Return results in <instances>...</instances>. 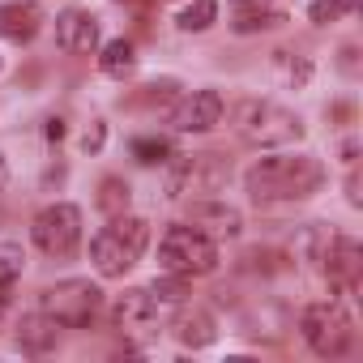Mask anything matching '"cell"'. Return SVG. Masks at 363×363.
Segmentation results:
<instances>
[{
	"instance_id": "14",
	"label": "cell",
	"mask_w": 363,
	"mask_h": 363,
	"mask_svg": "<svg viewBox=\"0 0 363 363\" xmlns=\"http://www.w3.org/2000/svg\"><path fill=\"white\" fill-rule=\"evenodd\" d=\"M184 346H193V350H201V346H210L214 337H218V329H214V316L210 312H201V308H184L175 316V329H171Z\"/></svg>"
},
{
	"instance_id": "18",
	"label": "cell",
	"mask_w": 363,
	"mask_h": 363,
	"mask_svg": "<svg viewBox=\"0 0 363 363\" xmlns=\"http://www.w3.org/2000/svg\"><path fill=\"white\" fill-rule=\"evenodd\" d=\"M133 65H137V52H133L128 39H111V43L103 48V56H99V69H103L107 77H128Z\"/></svg>"
},
{
	"instance_id": "10",
	"label": "cell",
	"mask_w": 363,
	"mask_h": 363,
	"mask_svg": "<svg viewBox=\"0 0 363 363\" xmlns=\"http://www.w3.org/2000/svg\"><path fill=\"white\" fill-rule=\"evenodd\" d=\"M223 120V94L218 90H193L184 103L171 111V124L179 133H206Z\"/></svg>"
},
{
	"instance_id": "7",
	"label": "cell",
	"mask_w": 363,
	"mask_h": 363,
	"mask_svg": "<svg viewBox=\"0 0 363 363\" xmlns=\"http://www.w3.org/2000/svg\"><path fill=\"white\" fill-rule=\"evenodd\" d=\"M99 308H103V291H99L94 282H82V278H73V282H56V286L43 291V312H48L52 320H60L65 329H82V325H90Z\"/></svg>"
},
{
	"instance_id": "6",
	"label": "cell",
	"mask_w": 363,
	"mask_h": 363,
	"mask_svg": "<svg viewBox=\"0 0 363 363\" xmlns=\"http://www.w3.org/2000/svg\"><path fill=\"white\" fill-rule=\"evenodd\" d=\"M167 197L179 201L189 193H218L227 184V167L214 154H175L167 158Z\"/></svg>"
},
{
	"instance_id": "27",
	"label": "cell",
	"mask_w": 363,
	"mask_h": 363,
	"mask_svg": "<svg viewBox=\"0 0 363 363\" xmlns=\"http://www.w3.org/2000/svg\"><path fill=\"white\" fill-rule=\"evenodd\" d=\"M5 308H9V286H0V325H5Z\"/></svg>"
},
{
	"instance_id": "26",
	"label": "cell",
	"mask_w": 363,
	"mask_h": 363,
	"mask_svg": "<svg viewBox=\"0 0 363 363\" xmlns=\"http://www.w3.org/2000/svg\"><path fill=\"white\" fill-rule=\"evenodd\" d=\"M43 133H48V141H65V120H56V116H52Z\"/></svg>"
},
{
	"instance_id": "23",
	"label": "cell",
	"mask_w": 363,
	"mask_h": 363,
	"mask_svg": "<svg viewBox=\"0 0 363 363\" xmlns=\"http://www.w3.org/2000/svg\"><path fill=\"white\" fill-rule=\"evenodd\" d=\"M350 9H354V0H312L308 18H312L316 26H329V22H337L342 13H350Z\"/></svg>"
},
{
	"instance_id": "1",
	"label": "cell",
	"mask_w": 363,
	"mask_h": 363,
	"mask_svg": "<svg viewBox=\"0 0 363 363\" xmlns=\"http://www.w3.org/2000/svg\"><path fill=\"white\" fill-rule=\"evenodd\" d=\"M244 184L252 201H303L325 184V167L312 154H274L248 167Z\"/></svg>"
},
{
	"instance_id": "5",
	"label": "cell",
	"mask_w": 363,
	"mask_h": 363,
	"mask_svg": "<svg viewBox=\"0 0 363 363\" xmlns=\"http://www.w3.org/2000/svg\"><path fill=\"white\" fill-rule=\"evenodd\" d=\"M299 329H303V342L325 359H337V354H346L354 346V325L337 303H312L303 312Z\"/></svg>"
},
{
	"instance_id": "4",
	"label": "cell",
	"mask_w": 363,
	"mask_h": 363,
	"mask_svg": "<svg viewBox=\"0 0 363 363\" xmlns=\"http://www.w3.org/2000/svg\"><path fill=\"white\" fill-rule=\"evenodd\" d=\"M158 265L167 274H214L218 269V244L210 235H201L197 227H167L162 244H158Z\"/></svg>"
},
{
	"instance_id": "28",
	"label": "cell",
	"mask_w": 363,
	"mask_h": 363,
	"mask_svg": "<svg viewBox=\"0 0 363 363\" xmlns=\"http://www.w3.org/2000/svg\"><path fill=\"white\" fill-rule=\"evenodd\" d=\"M0 184H5V158H0Z\"/></svg>"
},
{
	"instance_id": "22",
	"label": "cell",
	"mask_w": 363,
	"mask_h": 363,
	"mask_svg": "<svg viewBox=\"0 0 363 363\" xmlns=\"http://www.w3.org/2000/svg\"><path fill=\"white\" fill-rule=\"evenodd\" d=\"M150 295L158 299V303H179L189 295V278L184 274H167V278H158L154 286H150Z\"/></svg>"
},
{
	"instance_id": "19",
	"label": "cell",
	"mask_w": 363,
	"mask_h": 363,
	"mask_svg": "<svg viewBox=\"0 0 363 363\" xmlns=\"http://www.w3.org/2000/svg\"><path fill=\"white\" fill-rule=\"evenodd\" d=\"M218 18V5L214 0H193V5L179 13V30H210Z\"/></svg>"
},
{
	"instance_id": "24",
	"label": "cell",
	"mask_w": 363,
	"mask_h": 363,
	"mask_svg": "<svg viewBox=\"0 0 363 363\" xmlns=\"http://www.w3.org/2000/svg\"><path fill=\"white\" fill-rule=\"evenodd\" d=\"M22 278V252L18 248H0V286H13Z\"/></svg>"
},
{
	"instance_id": "12",
	"label": "cell",
	"mask_w": 363,
	"mask_h": 363,
	"mask_svg": "<svg viewBox=\"0 0 363 363\" xmlns=\"http://www.w3.org/2000/svg\"><path fill=\"white\" fill-rule=\"evenodd\" d=\"M189 223L201 231V235H240V227H244V218H240V210H231L227 201H193L189 206Z\"/></svg>"
},
{
	"instance_id": "3",
	"label": "cell",
	"mask_w": 363,
	"mask_h": 363,
	"mask_svg": "<svg viewBox=\"0 0 363 363\" xmlns=\"http://www.w3.org/2000/svg\"><path fill=\"white\" fill-rule=\"evenodd\" d=\"M235 133H240L248 145L274 150V145L299 141V137H303V124H299L295 111H286V107H278V103H269V99H244V103L235 107Z\"/></svg>"
},
{
	"instance_id": "17",
	"label": "cell",
	"mask_w": 363,
	"mask_h": 363,
	"mask_svg": "<svg viewBox=\"0 0 363 363\" xmlns=\"http://www.w3.org/2000/svg\"><path fill=\"white\" fill-rule=\"evenodd\" d=\"M235 30L240 35H252V30H265V26H278L282 18L269 9V5H261V0H235Z\"/></svg>"
},
{
	"instance_id": "20",
	"label": "cell",
	"mask_w": 363,
	"mask_h": 363,
	"mask_svg": "<svg viewBox=\"0 0 363 363\" xmlns=\"http://www.w3.org/2000/svg\"><path fill=\"white\" fill-rule=\"evenodd\" d=\"M99 206L116 218V214H124L128 210V184H124V179H103V184H99Z\"/></svg>"
},
{
	"instance_id": "11",
	"label": "cell",
	"mask_w": 363,
	"mask_h": 363,
	"mask_svg": "<svg viewBox=\"0 0 363 363\" xmlns=\"http://www.w3.org/2000/svg\"><path fill=\"white\" fill-rule=\"evenodd\" d=\"M56 43L69 52V56H86L99 48V22L86 13V9H65L56 18Z\"/></svg>"
},
{
	"instance_id": "16",
	"label": "cell",
	"mask_w": 363,
	"mask_h": 363,
	"mask_svg": "<svg viewBox=\"0 0 363 363\" xmlns=\"http://www.w3.org/2000/svg\"><path fill=\"white\" fill-rule=\"evenodd\" d=\"M0 35L5 39H13V43H26V39H35L39 35V13L30 9V5H5L0 9Z\"/></svg>"
},
{
	"instance_id": "2",
	"label": "cell",
	"mask_w": 363,
	"mask_h": 363,
	"mask_svg": "<svg viewBox=\"0 0 363 363\" xmlns=\"http://www.w3.org/2000/svg\"><path fill=\"white\" fill-rule=\"evenodd\" d=\"M150 244V227L145 218H133V214H116L111 227H103L94 240H90V261L103 278H120L124 269H133L141 261Z\"/></svg>"
},
{
	"instance_id": "15",
	"label": "cell",
	"mask_w": 363,
	"mask_h": 363,
	"mask_svg": "<svg viewBox=\"0 0 363 363\" xmlns=\"http://www.w3.org/2000/svg\"><path fill=\"white\" fill-rule=\"evenodd\" d=\"M60 320H52L48 312H35V316H26L22 325H18V346L22 350H35V354H43V350H52L56 346V337H60Z\"/></svg>"
},
{
	"instance_id": "9",
	"label": "cell",
	"mask_w": 363,
	"mask_h": 363,
	"mask_svg": "<svg viewBox=\"0 0 363 363\" xmlns=\"http://www.w3.org/2000/svg\"><path fill=\"white\" fill-rule=\"evenodd\" d=\"M116 329L124 337H150L154 325H158V299L150 291H124L116 299Z\"/></svg>"
},
{
	"instance_id": "13",
	"label": "cell",
	"mask_w": 363,
	"mask_h": 363,
	"mask_svg": "<svg viewBox=\"0 0 363 363\" xmlns=\"http://www.w3.org/2000/svg\"><path fill=\"white\" fill-rule=\"evenodd\" d=\"M359 261H363V252H359V244H354L350 235H333V240H329V248H325V269H329L333 282L350 286V282L359 278Z\"/></svg>"
},
{
	"instance_id": "8",
	"label": "cell",
	"mask_w": 363,
	"mask_h": 363,
	"mask_svg": "<svg viewBox=\"0 0 363 363\" xmlns=\"http://www.w3.org/2000/svg\"><path fill=\"white\" fill-rule=\"evenodd\" d=\"M30 240H35V248L48 252V257H69V252L77 248V240H82V210L69 206V201L48 206V210L30 223Z\"/></svg>"
},
{
	"instance_id": "21",
	"label": "cell",
	"mask_w": 363,
	"mask_h": 363,
	"mask_svg": "<svg viewBox=\"0 0 363 363\" xmlns=\"http://www.w3.org/2000/svg\"><path fill=\"white\" fill-rule=\"evenodd\" d=\"M133 158H137L141 167H158V162L171 158V145H167L162 137H137V141H133Z\"/></svg>"
},
{
	"instance_id": "25",
	"label": "cell",
	"mask_w": 363,
	"mask_h": 363,
	"mask_svg": "<svg viewBox=\"0 0 363 363\" xmlns=\"http://www.w3.org/2000/svg\"><path fill=\"white\" fill-rule=\"evenodd\" d=\"M103 137H107V128H103V124L94 120V124L86 128V137H82V145H86V150H99V145H103Z\"/></svg>"
}]
</instances>
